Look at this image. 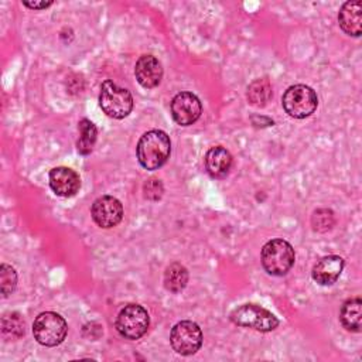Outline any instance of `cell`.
I'll list each match as a JSON object with an SVG mask.
<instances>
[{"instance_id":"1","label":"cell","mask_w":362,"mask_h":362,"mask_svg":"<svg viewBox=\"0 0 362 362\" xmlns=\"http://www.w3.org/2000/svg\"><path fill=\"white\" fill-rule=\"evenodd\" d=\"M171 153V141L163 130L146 132L136 147L137 160L146 170H158L168 160Z\"/></svg>"},{"instance_id":"2","label":"cell","mask_w":362,"mask_h":362,"mask_svg":"<svg viewBox=\"0 0 362 362\" xmlns=\"http://www.w3.org/2000/svg\"><path fill=\"white\" fill-rule=\"evenodd\" d=\"M260 260L263 269L272 276H284L294 264L296 253L284 239H272L262 247Z\"/></svg>"},{"instance_id":"3","label":"cell","mask_w":362,"mask_h":362,"mask_svg":"<svg viewBox=\"0 0 362 362\" xmlns=\"http://www.w3.org/2000/svg\"><path fill=\"white\" fill-rule=\"evenodd\" d=\"M281 105L288 116L294 119H304L315 112L318 98L313 88L298 83L287 88L283 93Z\"/></svg>"},{"instance_id":"4","label":"cell","mask_w":362,"mask_h":362,"mask_svg":"<svg viewBox=\"0 0 362 362\" xmlns=\"http://www.w3.org/2000/svg\"><path fill=\"white\" fill-rule=\"evenodd\" d=\"M68 332V324L59 314L54 311H45L37 315L33 322V334L38 344L44 346L59 345Z\"/></svg>"},{"instance_id":"5","label":"cell","mask_w":362,"mask_h":362,"mask_svg":"<svg viewBox=\"0 0 362 362\" xmlns=\"http://www.w3.org/2000/svg\"><path fill=\"white\" fill-rule=\"evenodd\" d=\"M99 105L109 117L123 119L133 109V98L126 88H122L113 81L106 79L100 86Z\"/></svg>"},{"instance_id":"6","label":"cell","mask_w":362,"mask_h":362,"mask_svg":"<svg viewBox=\"0 0 362 362\" xmlns=\"http://www.w3.org/2000/svg\"><path fill=\"white\" fill-rule=\"evenodd\" d=\"M148 324L150 318L146 308L134 303L124 305L119 311L115 322L117 332L123 338L132 341L141 338L147 332Z\"/></svg>"},{"instance_id":"7","label":"cell","mask_w":362,"mask_h":362,"mask_svg":"<svg viewBox=\"0 0 362 362\" xmlns=\"http://www.w3.org/2000/svg\"><path fill=\"white\" fill-rule=\"evenodd\" d=\"M230 321L239 327L269 332L279 325V320L269 310L257 304H243L230 313Z\"/></svg>"},{"instance_id":"8","label":"cell","mask_w":362,"mask_h":362,"mask_svg":"<svg viewBox=\"0 0 362 362\" xmlns=\"http://www.w3.org/2000/svg\"><path fill=\"white\" fill-rule=\"evenodd\" d=\"M170 344L180 355H192L202 345V331L194 321H180L171 328Z\"/></svg>"},{"instance_id":"9","label":"cell","mask_w":362,"mask_h":362,"mask_svg":"<svg viewBox=\"0 0 362 362\" xmlns=\"http://www.w3.org/2000/svg\"><path fill=\"white\" fill-rule=\"evenodd\" d=\"M170 109L174 122L180 126H189L195 123L202 113V105L192 92L177 93L171 100Z\"/></svg>"},{"instance_id":"10","label":"cell","mask_w":362,"mask_h":362,"mask_svg":"<svg viewBox=\"0 0 362 362\" xmlns=\"http://www.w3.org/2000/svg\"><path fill=\"white\" fill-rule=\"evenodd\" d=\"M90 215L98 226L109 229L116 226L122 221L123 205L117 198L112 195H103L95 199V202L92 204Z\"/></svg>"},{"instance_id":"11","label":"cell","mask_w":362,"mask_h":362,"mask_svg":"<svg viewBox=\"0 0 362 362\" xmlns=\"http://www.w3.org/2000/svg\"><path fill=\"white\" fill-rule=\"evenodd\" d=\"M49 187L58 197L69 198L79 191L81 178L72 168L55 167L49 171Z\"/></svg>"},{"instance_id":"12","label":"cell","mask_w":362,"mask_h":362,"mask_svg":"<svg viewBox=\"0 0 362 362\" xmlns=\"http://www.w3.org/2000/svg\"><path fill=\"white\" fill-rule=\"evenodd\" d=\"M134 75L143 88L151 89L160 85L163 79V66L156 57L141 55L136 62Z\"/></svg>"},{"instance_id":"13","label":"cell","mask_w":362,"mask_h":362,"mask_svg":"<svg viewBox=\"0 0 362 362\" xmlns=\"http://www.w3.org/2000/svg\"><path fill=\"white\" fill-rule=\"evenodd\" d=\"M338 23L345 34L359 37L362 34V1H345L338 13Z\"/></svg>"},{"instance_id":"14","label":"cell","mask_w":362,"mask_h":362,"mask_svg":"<svg viewBox=\"0 0 362 362\" xmlns=\"http://www.w3.org/2000/svg\"><path fill=\"white\" fill-rule=\"evenodd\" d=\"M344 269V259L337 255H329L320 259L315 266L313 267V279L321 286H331L334 284Z\"/></svg>"},{"instance_id":"15","label":"cell","mask_w":362,"mask_h":362,"mask_svg":"<svg viewBox=\"0 0 362 362\" xmlns=\"http://www.w3.org/2000/svg\"><path fill=\"white\" fill-rule=\"evenodd\" d=\"M232 165L230 153L221 147H211L205 154V168L208 174L214 178H223L228 175Z\"/></svg>"},{"instance_id":"16","label":"cell","mask_w":362,"mask_h":362,"mask_svg":"<svg viewBox=\"0 0 362 362\" xmlns=\"http://www.w3.org/2000/svg\"><path fill=\"white\" fill-rule=\"evenodd\" d=\"M341 324L345 329L352 332L361 331V320H362V301L359 297H354L346 300L339 313Z\"/></svg>"},{"instance_id":"17","label":"cell","mask_w":362,"mask_h":362,"mask_svg":"<svg viewBox=\"0 0 362 362\" xmlns=\"http://www.w3.org/2000/svg\"><path fill=\"white\" fill-rule=\"evenodd\" d=\"M188 283V272L187 269L178 263L174 262L167 266L164 272V287L171 293H180L185 288Z\"/></svg>"},{"instance_id":"18","label":"cell","mask_w":362,"mask_h":362,"mask_svg":"<svg viewBox=\"0 0 362 362\" xmlns=\"http://www.w3.org/2000/svg\"><path fill=\"white\" fill-rule=\"evenodd\" d=\"M79 139L76 141L78 153L82 156H88L96 143L98 129L89 119H82L79 122Z\"/></svg>"},{"instance_id":"19","label":"cell","mask_w":362,"mask_h":362,"mask_svg":"<svg viewBox=\"0 0 362 362\" xmlns=\"http://www.w3.org/2000/svg\"><path fill=\"white\" fill-rule=\"evenodd\" d=\"M270 98H272V85L269 79L259 78V79H255L247 86V100L250 105L262 107L270 100Z\"/></svg>"},{"instance_id":"20","label":"cell","mask_w":362,"mask_h":362,"mask_svg":"<svg viewBox=\"0 0 362 362\" xmlns=\"http://www.w3.org/2000/svg\"><path fill=\"white\" fill-rule=\"evenodd\" d=\"M1 327H3V334L8 335L13 339H17L21 335H24V321L18 313L6 314L3 317Z\"/></svg>"},{"instance_id":"21","label":"cell","mask_w":362,"mask_h":362,"mask_svg":"<svg viewBox=\"0 0 362 362\" xmlns=\"http://www.w3.org/2000/svg\"><path fill=\"white\" fill-rule=\"evenodd\" d=\"M0 283H1L3 297H7L14 291V288L17 286V273H16L14 267H11L10 264L1 263V266H0Z\"/></svg>"},{"instance_id":"22","label":"cell","mask_w":362,"mask_h":362,"mask_svg":"<svg viewBox=\"0 0 362 362\" xmlns=\"http://www.w3.org/2000/svg\"><path fill=\"white\" fill-rule=\"evenodd\" d=\"M335 219H334V214L331 209H317L313 216H311V225L314 228V230L318 232H327L332 228Z\"/></svg>"},{"instance_id":"23","label":"cell","mask_w":362,"mask_h":362,"mask_svg":"<svg viewBox=\"0 0 362 362\" xmlns=\"http://www.w3.org/2000/svg\"><path fill=\"white\" fill-rule=\"evenodd\" d=\"M144 195L146 198L148 199H160L161 195H163V184L160 180H156V178H151L148 180L146 184H144Z\"/></svg>"},{"instance_id":"24","label":"cell","mask_w":362,"mask_h":362,"mask_svg":"<svg viewBox=\"0 0 362 362\" xmlns=\"http://www.w3.org/2000/svg\"><path fill=\"white\" fill-rule=\"evenodd\" d=\"M23 4L28 8H34V10H44L47 7H49L52 4V1H27L24 0Z\"/></svg>"}]
</instances>
